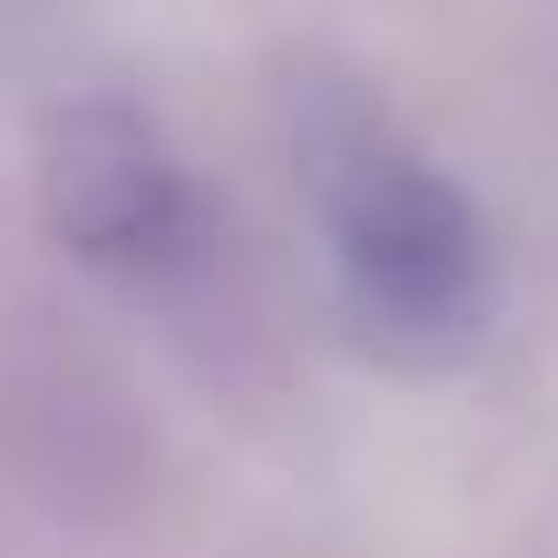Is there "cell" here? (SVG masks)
<instances>
[{
	"instance_id": "1",
	"label": "cell",
	"mask_w": 558,
	"mask_h": 558,
	"mask_svg": "<svg viewBox=\"0 0 558 558\" xmlns=\"http://www.w3.org/2000/svg\"><path fill=\"white\" fill-rule=\"evenodd\" d=\"M284 147L353 343L392 373L471 363L500 304V265H490L481 206L441 177V157L343 69H294Z\"/></svg>"
},
{
	"instance_id": "2",
	"label": "cell",
	"mask_w": 558,
	"mask_h": 558,
	"mask_svg": "<svg viewBox=\"0 0 558 558\" xmlns=\"http://www.w3.org/2000/svg\"><path fill=\"white\" fill-rule=\"evenodd\" d=\"M39 216L78 265H98L118 284H167L206 255L196 177L177 167L157 118H137L128 98L49 108V128H39Z\"/></svg>"
}]
</instances>
